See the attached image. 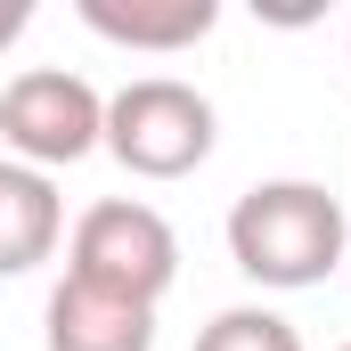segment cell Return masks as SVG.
Segmentation results:
<instances>
[{
	"label": "cell",
	"instance_id": "1",
	"mask_svg": "<svg viewBox=\"0 0 351 351\" xmlns=\"http://www.w3.org/2000/svg\"><path fill=\"white\" fill-rule=\"evenodd\" d=\"M229 262L278 294L327 286L351 262V221L319 180H254L229 204Z\"/></svg>",
	"mask_w": 351,
	"mask_h": 351
},
{
	"label": "cell",
	"instance_id": "2",
	"mask_svg": "<svg viewBox=\"0 0 351 351\" xmlns=\"http://www.w3.org/2000/svg\"><path fill=\"white\" fill-rule=\"evenodd\" d=\"M221 139L213 98L180 74H139L106 98V156L131 180H188Z\"/></svg>",
	"mask_w": 351,
	"mask_h": 351
},
{
	"label": "cell",
	"instance_id": "3",
	"mask_svg": "<svg viewBox=\"0 0 351 351\" xmlns=\"http://www.w3.org/2000/svg\"><path fill=\"white\" fill-rule=\"evenodd\" d=\"M66 278L106 286V294L156 311V302L172 294V278H180V237H172V221H164L156 204H139V196H106V204H90L82 221H74Z\"/></svg>",
	"mask_w": 351,
	"mask_h": 351
},
{
	"label": "cell",
	"instance_id": "4",
	"mask_svg": "<svg viewBox=\"0 0 351 351\" xmlns=\"http://www.w3.org/2000/svg\"><path fill=\"white\" fill-rule=\"evenodd\" d=\"M0 147L8 164H33V172L82 164L106 147V98L66 66H33L0 90Z\"/></svg>",
	"mask_w": 351,
	"mask_h": 351
},
{
	"label": "cell",
	"instance_id": "5",
	"mask_svg": "<svg viewBox=\"0 0 351 351\" xmlns=\"http://www.w3.org/2000/svg\"><path fill=\"white\" fill-rule=\"evenodd\" d=\"M41 343L49 351H156V311L123 302L106 286H82V278H58L49 311H41Z\"/></svg>",
	"mask_w": 351,
	"mask_h": 351
},
{
	"label": "cell",
	"instance_id": "6",
	"mask_svg": "<svg viewBox=\"0 0 351 351\" xmlns=\"http://www.w3.org/2000/svg\"><path fill=\"white\" fill-rule=\"evenodd\" d=\"M82 25L114 49H147V58H172L196 49L213 25H221V0H74Z\"/></svg>",
	"mask_w": 351,
	"mask_h": 351
},
{
	"label": "cell",
	"instance_id": "7",
	"mask_svg": "<svg viewBox=\"0 0 351 351\" xmlns=\"http://www.w3.org/2000/svg\"><path fill=\"white\" fill-rule=\"evenodd\" d=\"M66 237V204H58V180L33 172V164H8L0 156V278H25L58 254Z\"/></svg>",
	"mask_w": 351,
	"mask_h": 351
},
{
	"label": "cell",
	"instance_id": "8",
	"mask_svg": "<svg viewBox=\"0 0 351 351\" xmlns=\"http://www.w3.org/2000/svg\"><path fill=\"white\" fill-rule=\"evenodd\" d=\"M196 351H302V335H294V319H278L262 302H237L196 335Z\"/></svg>",
	"mask_w": 351,
	"mask_h": 351
},
{
	"label": "cell",
	"instance_id": "9",
	"mask_svg": "<svg viewBox=\"0 0 351 351\" xmlns=\"http://www.w3.org/2000/svg\"><path fill=\"white\" fill-rule=\"evenodd\" d=\"M25 25H33V8H25V0H0V49H8Z\"/></svg>",
	"mask_w": 351,
	"mask_h": 351
},
{
	"label": "cell",
	"instance_id": "10",
	"mask_svg": "<svg viewBox=\"0 0 351 351\" xmlns=\"http://www.w3.org/2000/svg\"><path fill=\"white\" fill-rule=\"evenodd\" d=\"M343 351H351V343H343Z\"/></svg>",
	"mask_w": 351,
	"mask_h": 351
}]
</instances>
